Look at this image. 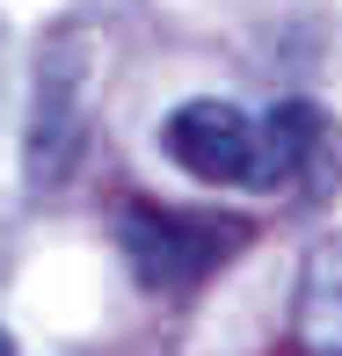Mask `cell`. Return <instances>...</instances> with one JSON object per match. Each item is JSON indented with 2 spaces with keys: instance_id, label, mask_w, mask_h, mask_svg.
Returning a JSON list of instances; mask_svg holds the SVG:
<instances>
[{
  "instance_id": "6da1fadb",
  "label": "cell",
  "mask_w": 342,
  "mask_h": 356,
  "mask_svg": "<svg viewBox=\"0 0 342 356\" xmlns=\"http://www.w3.org/2000/svg\"><path fill=\"white\" fill-rule=\"evenodd\" d=\"M88 102H95V44L88 29H66L37 58V95H29V131H22V168L37 197L73 175L80 145H88Z\"/></svg>"
},
{
  "instance_id": "7a4b0ae2",
  "label": "cell",
  "mask_w": 342,
  "mask_h": 356,
  "mask_svg": "<svg viewBox=\"0 0 342 356\" xmlns=\"http://www.w3.org/2000/svg\"><path fill=\"white\" fill-rule=\"evenodd\" d=\"M117 240H124V254H132L139 284L182 291V284H197L204 269H219L240 233L226 218H189V211H160V204H132V211L117 218Z\"/></svg>"
},
{
  "instance_id": "3957f363",
  "label": "cell",
  "mask_w": 342,
  "mask_h": 356,
  "mask_svg": "<svg viewBox=\"0 0 342 356\" xmlns=\"http://www.w3.org/2000/svg\"><path fill=\"white\" fill-rule=\"evenodd\" d=\"M160 153L175 168H189L197 182H240L255 189V168H263V124L248 109L219 102V95H197V102H175L168 124H160Z\"/></svg>"
},
{
  "instance_id": "277c9868",
  "label": "cell",
  "mask_w": 342,
  "mask_h": 356,
  "mask_svg": "<svg viewBox=\"0 0 342 356\" xmlns=\"http://www.w3.org/2000/svg\"><path fill=\"white\" fill-rule=\"evenodd\" d=\"M335 160L342 138L335 124L320 117L313 102H277L263 117V168H255V189H306V197H328L335 189Z\"/></svg>"
},
{
  "instance_id": "5b68a950",
  "label": "cell",
  "mask_w": 342,
  "mask_h": 356,
  "mask_svg": "<svg viewBox=\"0 0 342 356\" xmlns=\"http://www.w3.org/2000/svg\"><path fill=\"white\" fill-rule=\"evenodd\" d=\"M306 356H342V233H328L299 269V305H291Z\"/></svg>"
},
{
  "instance_id": "8992f818",
  "label": "cell",
  "mask_w": 342,
  "mask_h": 356,
  "mask_svg": "<svg viewBox=\"0 0 342 356\" xmlns=\"http://www.w3.org/2000/svg\"><path fill=\"white\" fill-rule=\"evenodd\" d=\"M0 356H22V349H15V334H8V327H0Z\"/></svg>"
}]
</instances>
